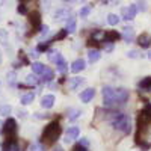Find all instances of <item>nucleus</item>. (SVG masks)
<instances>
[{"label":"nucleus","mask_w":151,"mask_h":151,"mask_svg":"<svg viewBox=\"0 0 151 151\" xmlns=\"http://www.w3.org/2000/svg\"><path fill=\"white\" fill-rule=\"evenodd\" d=\"M80 115H82L80 109H76V107H71V109H68V112H67V116H68L70 121H76Z\"/></svg>","instance_id":"nucleus-17"},{"label":"nucleus","mask_w":151,"mask_h":151,"mask_svg":"<svg viewBox=\"0 0 151 151\" xmlns=\"http://www.w3.org/2000/svg\"><path fill=\"white\" fill-rule=\"evenodd\" d=\"M110 122H112L113 127L118 132H121L122 134H129L130 130H132V119H130L129 115H125V113H113Z\"/></svg>","instance_id":"nucleus-1"},{"label":"nucleus","mask_w":151,"mask_h":151,"mask_svg":"<svg viewBox=\"0 0 151 151\" xmlns=\"http://www.w3.org/2000/svg\"><path fill=\"white\" fill-rule=\"evenodd\" d=\"M30 56H32V58H38V52H32Z\"/></svg>","instance_id":"nucleus-43"},{"label":"nucleus","mask_w":151,"mask_h":151,"mask_svg":"<svg viewBox=\"0 0 151 151\" xmlns=\"http://www.w3.org/2000/svg\"><path fill=\"white\" fill-rule=\"evenodd\" d=\"M47 48H48V42L40 44V45H38V52H44V50H47Z\"/></svg>","instance_id":"nucleus-38"},{"label":"nucleus","mask_w":151,"mask_h":151,"mask_svg":"<svg viewBox=\"0 0 151 151\" xmlns=\"http://www.w3.org/2000/svg\"><path fill=\"white\" fill-rule=\"evenodd\" d=\"M38 77H36V74L33 73V74H27L26 76V85H29V86H35V85H38Z\"/></svg>","instance_id":"nucleus-24"},{"label":"nucleus","mask_w":151,"mask_h":151,"mask_svg":"<svg viewBox=\"0 0 151 151\" xmlns=\"http://www.w3.org/2000/svg\"><path fill=\"white\" fill-rule=\"evenodd\" d=\"M62 59L64 58H62L60 52H50V55H48V60H52L53 64H59Z\"/></svg>","instance_id":"nucleus-21"},{"label":"nucleus","mask_w":151,"mask_h":151,"mask_svg":"<svg viewBox=\"0 0 151 151\" xmlns=\"http://www.w3.org/2000/svg\"><path fill=\"white\" fill-rule=\"evenodd\" d=\"M33 100H35V94H33V92H27V94H24V95H21V98H20V101H21V104H24V106H27V104L33 103Z\"/></svg>","instance_id":"nucleus-19"},{"label":"nucleus","mask_w":151,"mask_h":151,"mask_svg":"<svg viewBox=\"0 0 151 151\" xmlns=\"http://www.w3.org/2000/svg\"><path fill=\"white\" fill-rule=\"evenodd\" d=\"M89 12H91V8H89V6H82V9H80L79 14H80L82 18H85V17L89 15Z\"/></svg>","instance_id":"nucleus-31"},{"label":"nucleus","mask_w":151,"mask_h":151,"mask_svg":"<svg viewBox=\"0 0 151 151\" xmlns=\"http://www.w3.org/2000/svg\"><path fill=\"white\" fill-rule=\"evenodd\" d=\"M80 144H82V145H85V147H88V144H89V142H88V139H86V137H83V139L80 141Z\"/></svg>","instance_id":"nucleus-42"},{"label":"nucleus","mask_w":151,"mask_h":151,"mask_svg":"<svg viewBox=\"0 0 151 151\" xmlns=\"http://www.w3.org/2000/svg\"><path fill=\"white\" fill-rule=\"evenodd\" d=\"M47 33H48V26H42V27H41V35L45 36Z\"/></svg>","instance_id":"nucleus-41"},{"label":"nucleus","mask_w":151,"mask_h":151,"mask_svg":"<svg viewBox=\"0 0 151 151\" xmlns=\"http://www.w3.org/2000/svg\"><path fill=\"white\" fill-rule=\"evenodd\" d=\"M76 29H77V21H76L74 17H68L67 18V32L68 33H74Z\"/></svg>","instance_id":"nucleus-15"},{"label":"nucleus","mask_w":151,"mask_h":151,"mask_svg":"<svg viewBox=\"0 0 151 151\" xmlns=\"http://www.w3.org/2000/svg\"><path fill=\"white\" fill-rule=\"evenodd\" d=\"M11 112H12V107L9 104H0V115H2V116L11 115Z\"/></svg>","instance_id":"nucleus-27"},{"label":"nucleus","mask_w":151,"mask_h":151,"mask_svg":"<svg viewBox=\"0 0 151 151\" xmlns=\"http://www.w3.org/2000/svg\"><path fill=\"white\" fill-rule=\"evenodd\" d=\"M55 95H52V94H47V95H44L42 98H41V107H44V109H52L53 106H55Z\"/></svg>","instance_id":"nucleus-7"},{"label":"nucleus","mask_w":151,"mask_h":151,"mask_svg":"<svg viewBox=\"0 0 151 151\" xmlns=\"http://www.w3.org/2000/svg\"><path fill=\"white\" fill-rule=\"evenodd\" d=\"M129 100V91L124 89V88H118V89L113 91V97H112V104H122Z\"/></svg>","instance_id":"nucleus-3"},{"label":"nucleus","mask_w":151,"mask_h":151,"mask_svg":"<svg viewBox=\"0 0 151 151\" xmlns=\"http://www.w3.org/2000/svg\"><path fill=\"white\" fill-rule=\"evenodd\" d=\"M50 6H52V0H42V9L48 11Z\"/></svg>","instance_id":"nucleus-34"},{"label":"nucleus","mask_w":151,"mask_h":151,"mask_svg":"<svg viewBox=\"0 0 151 151\" xmlns=\"http://www.w3.org/2000/svg\"><path fill=\"white\" fill-rule=\"evenodd\" d=\"M20 2H21V3H24V2H27V0H20Z\"/></svg>","instance_id":"nucleus-47"},{"label":"nucleus","mask_w":151,"mask_h":151,"mask_svg":"<svg viewBox=\"0 0 151 151\" xmlns=\"http://www.w3.org/2000/svg\"><path fill=\"white\" fill-rule=\"evenodd\" d=\"M139 88L142 91H151V77H145L141 83H139Z\"/></svg>","instance_id":"nucleus-23"},{"label":"nucleus","mask_w":151,"mask_h":151,"mask_svg":"<svg viewBox=\"0 0 151 151\" xmlns=\"http://www.w3.org/2000/svg\"><path fill=\"white\" fill-rule=\"evenodd\" d=\"M18 12H20V14H26V12H27V9H26V5H24V3H21V5L18 6Z\"/></svg>","instance_id":"nucleus-37"},{"label":"nucleus","mask_w":151,"mask_h":151,"mask_svg":"<svg viewBox=\"0 0 151 151\" xmlns=\"http://www.w3.org/2000/svg\"><path fill=\"white\" fill-rule=\"evenodd\" d=\"M73 151H88V148H86L85 145H82V144H79V145H76V147L73 148Z\"/></svg>","instance_id":"nucleus-36"},{"label":"nucleus","mask_w":151,"mask_h":151,"mask_svg":"<svg viewBox=\"0 0 151 151\" xmlns=\"http://www.w3.org/2000/svg\"><path fill=\"white\" fill-rule=\"evenodd\" d=\"M5 2H6V0H0V6H3V5H5Z\"/></svg>","instance_id":"nucleus-45"},{"label":"nucleus","mask_w":151,"mask_h":151,"mask_svg":"<svg viewBox=\"0 0 151 151\" xmlns=\"http://www.w3.org/2000/svg\"><path fill=\"white\" fill-rule=\"evenodd\" d=\"M29 151H45V148H44V145H42V144L35 142V144H32V145H30Z\"/></svg>","instance_id":"nucleus-30"},{"label":"nucleus","mask_w":151,"mask_h":151,"mask_svg":"<svg viewBox=\"0 0 151 151\" xmlns=\"http://www.w3.org/2000/svg\"><path fill=\"white\" fill-rule=\"evenodd\" d=\"M104 36H106L104 30H95L92 33V41L94 42H104Z\"/></svg>","instance_id":"nucleus-20"},{"label":"nucleus","mask_w":151,"mask_h":151,"mask_svg":"<svg viewBox=\"0 0 151 151\" xmlns=\"http://www.w3.org/2000/svg\"><path fill=\"white\" fill-rule=\"evenodd\" d=\"M94 95H95V89H94V88H88V89L82 91V94H80L82 103H89L91 100L94 98Z\"/></svg>","instance_id":"nucleus-8"},{"label":"nucleus","mask_w":151,"mask_h":151,"mask_svg":"<svg viewBox=\"0 0 151 151\" xmlns=\"http://www.w3.org/2000/svg\"><path fill=\"white\" fill-rule=\"evenodd\" d=\"M85 80L82 79V77H71L70 80H68V88L70 89H77V88L83 83Z\"/></svg>","instance_id":"nucleus-16"},{"label":"nucleus","mask_w":151,"mask_h":151,"mask_svg":"<svg viewBox=\"0 0 151 151\" xmlns=\"http://www.w3.org/2000/svg\"><path fill=\"white\" fill-rule=\"evenodd\" d=\"M136 14H137V6L136 5H130V6H125V8H122V11H121V17L124 18V20H133L134 17H136Z\"/></svg>","instance_id":"nucleus-5"},{"label":"nucleus","mask_w":151,"mask_h":151,"mask_svg":"<svg viewBox=\"0 0 151 151\" xmlns=\"http://www.w3.org/2000/svg\"><path fill=\"white\" fill-rule=\"evenodd\" d=\"M71 73H80L85 70V60L83 59H77V60H74L73 64H71Z\"/></svg>","instance_id":"nucleus-13"},{"label":"nucleus","mask_w":151,"mask_h":151,"mask_svg":"<svg viewBox=\"0 0 151 151\" xmlns=\"http://www.w3.org/2000/svg\"><path fill=\"white\" fill-rule=\"evenodd\" d=\"M136 6H139V8H137V11H147V5H145V2H142V3H139V5H136Z\"/></svg>","instance_id":"nucleus-40"},{"label":"nucleus","mask_w":151,"mask_h":151,"mask_svg":"<svg viewBox=\"0 0 151 151\" xmlns=\"http://www.w3.org/2000/svg\"><path fill=\"white\" fill-rule=\"evenodd\" d=\"M122 38L127 42H132L133 40H134V29L133 27H124V30H122Z\"/></svg>","instance_id":"nucleus-14"},{"label":"nucleus","mask_w":151,"mask_h":151,"mask_svg":"<svg viewBox=\"0 0 151 151\" xmlns=\"http://www.w3.org/2000/svg\"><path fill=\"white\" fill-rule=\"evenodd\" d=\"M56 65H58V71H59V73H65V71H67V62H65L64 59H62L59 64H56Z\"/></svg>","instance_id":"nucleus-33"},{"label":"nucleus","mask_w":151,"mask_h":151,"mask_svg":"<svg viewBox=\"0 0 151 151\" xmlns=\"http://www.w3.org/2000/svg\"><path fill=\"white\" fill-rule=\"evenodd\" d=\"M44 70H45V65L41 64V62H35V64L32 65V71H33L35 74H42Z\"/></svg>","instance_id":"nucleus-25"},{"label":"nucleus","mask_w":151,"mask_h":151,"mask_svg":"<svg viewBox=\"0 0 151 151\" xmlns=\"http://www.w3.org/2000/svg\"><path fill=\"white\" fill-rule=\"evenodd\" d=\"M55 151H64V150H62V147H56V148H55Z\"/></svg>","instance_id":"nucleus-44"},{"label":"nucleus","mask_w":151,"mask_h":151,"mask_svg":"<svg viewBox=\"0 0 151 151\" xmlns=\"http://www.w3.org/2000/svg\"><path fill=\"white\" fill-rule=\"evenodd\" d=\"M79 134H80V129L79 127H70L68 130H67V133H65V144H70V142H73L74 139H77L79 137Z\"/></svg>","instance_id":"nucleus-6"},{"label":"nucleus","mask_w":151,"mask_h":151,"mask_svg":"<svg viewBox=\"0 0 151 151\" xmlns=\"http://www.w3.org/2000/svg\"><path fill=\"white\" fill-rule=\"evenodd\" d=\"M107 23L110 24V26H116V24L119 23V17L115 15V14H109L107 15Z\"/></svg>","instance_id":"nucleus-28"},{"label":"nucleus","mask_w":151,"mask_h":151,"mask_svg":"<svg viewBox=\"0 0 151 151\" xmlns=\"http://www.w3.org/2000/svg\"><path fill=\"white\" fill-rule=\"evenodd\" d=\"M67 33H68V32H67V29H65V30H62L60 33H58V35H56V40H62V38H65V35H67Z\"/></svg>","instance_id":"nucleus-39"},{"label":"nucleus","mask_w":151,"mask_h":151,"mask_svg":"<svg viewBox=\"0 0 151 151\" xmlns=\"http://www.w3.org/2000/svg\"><path fill=\"white\" fill-rule=\"evenodd\" d=\"M127 58H130V59H139L141 53L137 52V50H130V52L127 53Z\"/></svg>","instance_id":"nucleus-32"},{"label":"nucleus","mask_w":151,"mask_h":151,"mask_svg":"<svg viewBox=\"0 0 151 151\" xmlns=\"http://www.w3.org/2000/svg\"><path fill=\"white\" fill-rule=\"evenodd\" d=\"M29 21H30L33 29H40L41 27V17H40L38 12H32V14L29 15Z\"/></svg>","instance_id":"nucleus-10"},{"label":"nucleus","mask_w":151,"mask_h":151,"mask_svg":"<svg viewBox=\"0 0 151 151\" xmlns=\"http://www.w3.org/2000/svg\"><path fill=\"white\" fill-rule=\"evenodd\" d=\"M68 17H70V11L65 9V8H60V9H58V11L55 12V20H56V21H64V20H67Z\"/></svg>","instance_id":"nucleus-11"},{"label":"nucleus","mask_w":151,"mask_h":151,"mask_svg":"<svg viewBox=\"0 0 151 151\" xmlns=\"http://www.w3.org/2000/svg\"><path fill=\"white\" fill-rule=\"evenodd\" d=\"M0 62H2V53H0Z\"/></svg>","instance_id":"nucleus-48"},{"label":"nucleus","mask_w":151,"mask_h":151,"mask_svg":"<svg viewBox=\"0 0 151 151\" xmlns=\"http://www.w3.org/2000/svg\"><path fill=\"white\" fill-rule=\"evenodd\" d=\"M53 76H55V73H53L52 70L45 68L44 73H42V80H44V82H52V80H53Z\"/></svg>","instance_id":"nucleus-26"},{"label":"nucleus","mask_w":151,"mask_h":151,"mask_svg":"<svg viewBox=\"0 0 151 151\" xmlns=\"http://www.w3.org/2000/svg\"><path fill=\"white\" fill-rule=\"evenodd\" d=\"M3 151H20V145L11 137L3 144Z\"/></svg>","instance_id":"nucleus-12"},{"label":"nucleus","mask_w":151,"mask_h":151,"mask_svg":"<svg viewBox=\"0 0 151 151\" xmlns=\"http://www.w3.org/2000/svg\"><path fill=\"white\" fill-rule=\"evenodd\" d=\"M139 2H141V0H139Z\"/></svg>","instance_id":"nucleus-50"},{"label":"nucleus","mask_w":151,"mask_h":151,"mask_svg":"<svg viewBox=\"0 0 151 151\" xmlns=\"http://www.w3.org/2000/svg\"><path fill=\"white\" fill-rule=\"evenodd\" d=\"M15 132H17V122H15V119L9 118V119L5 122V125H3V133L11 139V137H14Z\"/></svg>","instance_id":"nucleus-4"},{"label":"nucleus","mask_w":151,"mask_h":151,"mask_svg":"<svg viewBox=\"0 0 151 151\" xmlns=\"http://www.w3.org/2000/svg\"><path fill=\"white\" fill-rule=\"evenodd\" d=\"M137 44H139L142 48H148L151 45V35L150 33H142L139 38H137Z\"/></svg>","instance_id":"nucleus-9"},{"label":"nucleus","mask_w":151,"mask_h":151,"mask_svg":"<svg viewBox=\"0 0 151 151\" xmlns=\"http://www.w3.org/2000/svg\"><path fill=\"white\" fill-rule=\"evenodd\" d=\"M116 40H119V33L118 32H106V36H104L106 42H113Z\"/></svg>","instance_id":"nucleus-22"},{"label":"nucleus","mask_w":151,"mask_h":151,"mask_svg":"<svg viewBox=\"0 0 151 151\" xmlns=\"http://www.w3.org/2000/svg\"><path fill=\"white\" fill-rule=\"evenodd\" d=\"M62 129H60V124L58 121H53V122H50L47 127L44 129V133H42V139L45 144H53L59 134H60Z\"/></svg>","instance_id":"nucleus-2"},{"label":"nucleus","mask_w":151,"mask_h":151,"mask_svg":"<svg viewBox=\"0 0 151 151\" xmlns=\"http://www.w3.org/2000/svg\"><path fill=\"white\" fill-rule=\"evenodd\" d=\"M148 59L151 60V50H150V52H148Z\"/></svg>","instance_id":"nucleus-46"},{"label":"nucleus","mask_w":151,"mask_h":151,"mask_svg":"<svg viewBox=\"0 0 151 151\" xmlns=\"http://www.w3.org/2000/svg\"><path fill=\"white\" fill-rule=\"evenodd\" d=\"M0 89H2V83H0Z\"/></svg>","instance_id":"nucleus-49"},{"label":"nucleus","mask_w":151,"mask_h":151,"mask_svg":"<svg viewBox=\"0 0 151 151\" xmlns=\"http://www.w3.org/2000/svg\"><path fill=\"white\" fill-rule=\"evenodd\" d=\"M100 58H101V55H100V52H98L97 48L89 50V52H88V59H89L91 64H94V62H98V60H100Z\"/></svg>","instance_id":"nucleus-18"},{"label":"nucleus","mask_w":151,"mask_h":151,"mask_svg":"<svg viewBox=\"0 0 151 151\" xmlns=\"http://www.w3.org/2000/svg\"><path fill=\"white\" fill-rule=\"evenodd\" d=\"M8 83L11 85V86H14L15 85V80H17V74L14 73V71H11V73H8Z\"/></svg>","instance_id":"nucleus-29"},{"label":"nucleus","mask_w":151,"mask_h":151,"mask_svg":"<svg viewBox=\"0 0 151 151\" xmlns=\"http://www.w3.org/2000/svg\"><path fill=\"white\" fill-rule=\"evenodd\" d=\"M6 38H8L6 32L5 30H0V41H2V44H6Z\"/></svg>","instance_id":"nucleus-35"}]
</instances>
